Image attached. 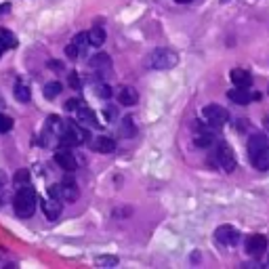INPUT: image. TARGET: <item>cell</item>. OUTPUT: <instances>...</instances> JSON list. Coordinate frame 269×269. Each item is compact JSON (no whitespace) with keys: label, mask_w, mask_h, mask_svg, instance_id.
Returning <instances> with one entry per match:
<instances>
[{"label":"cell","mask_w":269,"mask_h":269,"mask_svg":"<svg viewBox=\"0 0 269 269\" xmlns=\"http://www.w3.org/2000/svg\"><path fill=\"white\" fill-rule=\"evenodd\" d=\"M229 118V114L225 108H221L217 103H210L202 110V122L208 124L210 128H221Z\"/></svg>","instance_id":"cell-4"},{"label":"cell","mask_w":269,"mask_h":269,"mask_svg":"<svg viewBox=\"0 0 269 269\" xmlns=\"http://www.w3.org/2000/svg\"><path fill=\"white\" fill-rule=\"evenodd\" d=\"M42 213L49 221H57L61 217V202L55 200V198H49V200L42 202Z\"/></svg>","instance_id":"cell-11"},{"label":"cell","mask_w":269,"mask_h":269,"mask_svg":"<svg viewBox=\"0 0 269 269\" xmlns=\"http://www.w3.org/2000/svg\"><path fill=\"white\" fill-rule=\"evenodd\" d=\"M265 145H269L267 135H263V133H254V135L248 139V154H252V151L261 149V147H265Z\"/></svg>","instance_id":"cell-18"},{"label":"cell","mask_w":269,"mask_h":269,"mask_svg":"<svg viewBox=\"0 0 269 269\" xmlns=\"http://www.w3.org/2000/svg\"><path fill=\"white\" fill-rule=\"evenodd\" d=\"M227 97H229L233 103H238V105H248V103L252 101V95L248 93V88H240V86L231 88V91L227 93Z\"/></svg>","instance_id":"cell-15"},{"label":"cell","mask_w":269,"mask_h":269,"mask_svg":"<svg viewBox=\"0 0 269 269\" xmlns=\"http://www.w3.org/2000/svg\"><path fill=\"white\" fill-rule=\"evenodd\" d=\"M88 65L95 69V72H110V67H112V59H110V55L108 53H97V55H93L91 57V61Z\"/></svg>","instance_id":"cell-13"},{"label":"cell","mask_w":269,"mask_h":269,"mask_svg":"<svg viewBox=\"0 0 269 269\" xmlns=\"http://www.w3.org/2000/svg\"><path fill=\"white\" fill-rule=\"evenodd\" d=\"M145 63L149 69H172L179 63V55L170 49H156L149 53Z\"/></svg>","instance_id":"cell-2"},{"label":"cell","mask_w":269,"mask_h":269,"mask_svg":"<svg viewBox=\"0 0 269 269\" xmlns=\"http://www.w3.org/2000/svg\"><path fill=\"white\" fill-rule=\"evenodd\" d=\"M74 44L78 46L80 51L84 49V46L88 44V38H86V32H80V34H76V38H74Z\"/></svg>","instance_id":"cell-28"},{"label":"cell","mask_w":269,"mask_h":269,"mask_svg":"<svg viewBox=\"0 0 269 269\" xmlns=\"http://www.w3.org/2000/svg\"><path fill=\"white\" fill-rule=\"evenodd\" d=\"M67 80H69V86H72V88H76V91H78L80 86H82V84H80V78H78V74H74V72L69 74V78H67Z\"/></svg>","instance_id":"cell-32"},{"label":"cell","mask_w":269,"mask_h":269,"mask_svg":"<svg viewBox=\"0 0 269 269\" xmlns=\"http://www.w3.org/2000/svg\"><path fill=\"white\" fill-rule=\"evenodd\" d=\"M15 99H17L19 103H28V101L32 99V91H30V86H28V84H23L21 80L15 84Z\"/></svg>","instance_id":"cell-21"},{"label":"cell","mask_w":269,"mask_h":269,"mask_svg":"<svg viewBox=\"0 0 269 269\" xmlns=\"http://www.w3.org/2000/svg\"><path fill=\"white\" fill-rule=\"evenodd\" d=\"M95 265H99V267H114V265H118V256H97Z\"/></svg>","instance_id":"cell-25"},{"label":"cell","mask_w":269,"mask_h":269,"mask_svg":"<svg viewBox=\"0 0 269 269\" xmlns=\"http://www.w3.org/2000/svg\"><path fill=\"white\" fill-rule=\"evenodd\" d=\"M215 238L219 244H225V246H233V244H238V238L240 233L233 225H219L217 231H215Z\"/></svg>","instance_id":"cell-6"},{"label":"cell","mask_w":269,"mask_h":269,"mask_svg":"<svg viewBox=\"0 0 269 269\" xmlns=\"http://www.w3.org/2000/svg\"><path fill=\"white\" fill-rule=\"evenodd\" d=\"M13 208H15V213L23 219L34 215V210H36V192H34V187H30V185L17 187Z\"/></svg>","instance_id":"cell-1"},{"label":"cell","mask_w":269,"mask_h":269,"mask_svg":"<svg viewBox=\"0 0 269 269\" xmlns=\"http://www.w3.org/2000/svg\"><path fill=\"white\" fill-rule=\"evenodd\" d=\"M11 128H13V118H9V116L0 114V133H9Z\"/></svg>","instance_id":"cell-26"},{"label":"cell","mask_w":269,"mask_h":269,"mask_svg":"<svg viewBox=\"0 0 269 269\" xmlns=\"http://www.w3.org/2000/svg\"><path fill=\"white\" fill-rule=\"evenodd\" d=\"M65 55L69 57V59H78V55H80V49H78V46L72 42V44H67V46H65Z\"/></svg>","instance_id":"cell-29"},{"label":"cell","mask_w":269,"mask_h":269,"mask_svg":"<svg viewBox=\"0 0 269 269\" xmlns=\"http://www.w3.org/2000/svg\"><path fill=\"white\" fill-rule=\"evenodd\" d=\"M213 135H208V133H198L196 139H194V143L196 147H208V145H213Z\"/></svg>","instance_id":"cell-24"},{"label":"cell","mask_w":269,"mask_h":269,"mask_svg":"<svg viewBox=\"0 0 269 269\" xmlns=\"http://www.w3.org/2000/svg\"><path fill=\"white\" fill-rule=\"evenodd\" d=\"M95 93H97L101 99H110V97H112V88H110L108 84H103V82H99V84L95 86Z\"/></svg>","instance_id":"cell-27"},{"label":"cell","mask_w":269,"mask_h":269,"mask_svg":"<svg viewBox=\"0 0 269 269\" xmlns=\"http://www.w3.org/2000/svg\"><path fill=\"white\" fill-rule=\"evenodd\" d=\"M49 67L53 69V72H61V69H63V63H61V61H55V59H53V61H49Z\"/></svg>","instance_id":"cell-33"},{"label":"cell","mask_w":269,"mask_h":269,"mask_svg":"<svg viewBox=\"0 0 269 269\" xmlns=\"http://www.w3.org/2000/svg\"><path fill=\"white\" fill-rule=\"evenodd\" d=\"M263 124H265V128H267V133H269V114L265 116V120H263Z\"/></svg>","instance_id":"cell-35"},{"label":"cell","mask_w":269,"mask_h":269,"mask_svg":"<svg viewBox=\"0 0 269 269\" xmlns=\"http://www.w3.org/2000/svg\"><path fill=\"white\" fill-rule=\"evenodd\" d=\"M53 160L59 164V168H63V170H67V172H72V170H76L78 168V162H76V158H74V154L72 151H67L65 147H59L55 151V156H53Z\"/></svg>","instance_id":"cell-7"},{"label":"cell","mask_w":269,"mask_h":269,"mask_svg":"<svg viewBox=\"0 0 269 269\" xmlns=\"http://www.w3.org/2000/svg\"><path fill=\"white\" fill-rule=\"evenodd\" d=\"M93 149L99 151V154H112V151H116V141L110 137H97L93 141Z\"/></svg>","instance_id":"cell-16"},{"label":"cell","mask_w":269,"mask_h":269,"mask_svg":"<svg viewBox=\"0 0 269 269\" xmlns=\"http://www.w3.org/2000/svg\"><path fill=\"white\" fill-rule=\"evenodd\" d=\"M229 78H231V82L240 86V88H248L252 84V76L246 72V69H242V67H236V69H231L229 72Z\"/></svg>","instance_id":"cell-12"},{"label":"cell","mask_w":269,"mask_h":269,"mask_svg":"<svg viewBox=\"0 0 269 269\" xmlns=\"http://www.w3.org/2000/svg\"><path fill=\"white\" fill-rule=\"evenodd\" d=\"M118 101L126 108H131V105H137L139 101V93L133 88V86H124L120 93H118Z\"/></svg>","instance_id":"cell-17"},{"label":"cell","mask_w":269,"mask_h":269,"mask_svg":"<svg viewBox=\"0 0 269 269\" xmlns=\"http://www.w3.org/2000/svg\"><path fill=\"white\" fill-rule=\"evenodd\" d=\"M267 250V238L261 236V233H254V236L248 238L246 242V252L250 256H261L263 252Z\"/></svg>","instance_id":"cell-8"},{"label":"cell","mask_w":269,"mask_h":269,"mask_svg":"<svg viewBox=\"0 0 269 269\" xmlns=\"http://www.w3.org/2000/svg\"><path fill=\"white\" fill-rule=\"evenodd\" d=\"M76 112H78V114H76L78 124H82V126H99L97 116H95V112H93L91 108H84V105H80Z\"/></svg>","instance_id":"cell-14"},{"label":"cell","mask_w":269,"mask_h":269,"mask_svg":"<svg viewBox=\"0 0 269 269\" xmlns=\"http://www.w3.org/2000/svg\"><path fill=\"white\" fill-rule=\"evenodd\" d=\"M88 139L86 131L82 128V124H74V122H67L63 124V131L59 135V143L61 147H69V145H80Z\"/></svg>","instance_id":"cell-3"},{"label":"cell","mask_w":269,"mask_h":269,"mask_svg":"<svg viewBox=\"0 0 269 269\" xmlns=\"http://www.w3.org/2000/svg\"><path fill=\"white\" fill-rule=\"evenodd\" d=\"M174 3H179V5H187V3H192V0H174Z\"/></svg>","instance_id":"cell-37"},{"label":"cell","mask_w":269,"mask_h":269,"mask_svg":"<svg viewBox=\"0 0 269 269\" xmlns=\"http://www.w3.org/2000/svg\"><path fill=\"white\" fill-rule=\"evenodd\" d=\"M250 162H252V166L254 168H259V170H269V145L261 147V149H256L250 154Z\"/></svg>","instance_id":"cell-10"},{"label":"cell","mask_w":269,"mask_h":269,"mask_svg":"<svg viewBox=\"0 0 269 269\" xmlns=\"http://www.w3.org/2000/svg\"><path fill=\"white\" fill-rule=\"evenodd\" d=\"M15 46H17V38L13 36V32L0 30V49L9 51V49H15Z\"/></svg>","instance_id":"cell-20"},{"label":"cell","mask_w":269,"mask_h":269,"mask_svg":"<svg viewBox=\"0 0 269 269\" xmlns=\"http://www.w3.org/2000/svg\"><path fill=\"white\" fill-rule=\"evenodd\" d=\"M61 91H63L61 82H49V84H44V97L46 99H55V97H59Z\"/></svg>","instance_id":"cell-22"},{"label":"cell","mask_w":269,"mask_h":269,"mask_svg":"<svg viewBox=\"0 0 269 269\" xmlns=\"http://www.w3.org/2000/svg\"><path fill=\"white\" fill-rule=\"evenodd\" d=\"M30 183V172H28V168H19L17 172H15V177H13V185L15 187H21V185H28Z\"/></svg>","instance_id":"cell-23"},{"label":"cell","mask_w":269,"mask_h":269,"mask_svg":"<svg viewBox=\"0 0 269 269\" xmlns=\"http://www.w3.org/2000/svg\"><path fill=\"white\" fill-rule=\"evenodd\" d=\"M59 192H61V200H65V202H76L78 196H80L78 185L74 179H63L59 183Z\"/></svg>","instance_id":"cell-9"},{"label":"cell","mask_w":269,"mask_h":269,"mask_svg":"<svg viewBox=\"0 0 269 269\" xmlns=\"http://www.w3.org/2000/svg\"><path fill=\"white\" fill-rule=\"evenodd\" d=\"M9 11H11V3H5L3 7H0V17H3L5 13H9Z\"/></svg>","instance_id":"cell-34"},{"label":"cell","mask_w":269,"mask_h":269,"mask_svg":"<svg viewBox=\"0 0 269 269\" xmlns=\"http://www.w3.org/2000/svg\"><path fill=\"white\" fill-rule=\"evenodd\" d=\"M5 181H7V177H5V174H3V170H0V187L5 185Z\"/></svg>","instance_id":"cell-36"},{"label":"cell","mask_w":269,"mask_h":269,"mask_svg":"<svg viewBox=\"0 0 269 269\" xmlns=\"http://www.w3.org/2000/svg\"><path fill=\"white\" fill-rule=\"evenodd\" d=\"M215 162H217V166H221L225 172H231L236 168V154H233L229 143L219 141L215 145Z\"/></svg>","instance_id":"cell-5"},{"label":"cell","mask_w":269,"mask_h":269,"mask_svg":"<svg viewBox=\"0 0 269 269\" xmlns=\"http://www.w3.org/2000/svg\"><path fill=\"white\" fill-rule=\"evenodd\" d=\"M80 105H82V103H80V99H67L65 110H67V112H74V110H78V108H80Z\"/></svg>","instance_id":"cell-30"},{"label":"cell","mask_w":269,"mask_h":269,"mask_svg":"<svg viewBox=\"0 0 269 269\" xmlns=\"http://www.w3.org/2000/svg\"><path fill=\"white\" fill-rule=\"evenodd\" d=\"M86 38H88V44L91 46H101L105 42V30L103 28H93L91 32H86Z\"/></svg>","instance_id":"cell-19"},{"label":"cell","mask_w":269,"mask_h":269,"mask_svg":"<svg viewBox=\"0 0 269 269\" xmlns=\"http://www.w3.org/2000/svg\"><path fill=\"white\" fill-rule=\"evenodd\" d=\"M49 196H51V198H55V200H61V192H59V183H57V185H51V187H49Z\"/></svg>","instance_id":"cell-31"}]
</instances>
